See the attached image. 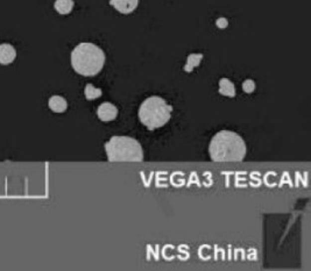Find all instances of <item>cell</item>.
<instances>
[{
	"instance_id": "obj_1",
	"label": "cell",
	"mask_w": 311,
	"mask_h": 271,
	"mask_svg": "<svg viewBox=\"0 0 311 271\" xmlns=\"http://www.w3.org/2000/svg\"><path fill=\"white\" fill-rule=\"evenodd\" d=\"M247 147L240 135L232 131H220L213 135L209 144L210 158L217 163L242 162Z\"/></svg>"
},
{
	"instance_id": "obj_2",
	"label": "cell",
	"mask_w": 311,
	"mask_h": 271,
	"mask_svg": "<svg viewBox=\"0 0 311 271\" xmlns=\"http://www.w3.org/2000/svg\"><path fill=\"white\" fill-rule=\"evenodd\" d=\"M106 56L102 48L91 42H82L71 52V67L78 74L94 77L104 68Z\"/></svg>"
},
{
	"instance_id": "obj_3",
	"label": "cell",
	"mask_w": 311,
	"mask_h": 271,
	"mask_svg": "<svg viewBox=\"0 0 311 271\" xmlns=\"http://www.w3.org/2000/svg\"><path fill=\"white\" fill-rule=\"evenodd\" d=\"M108 162H142L143 149L140 142L129 136L115 135L105 143Z\"/></svg>"
},
{
	"instance_id": "obj_4",
	"label": "cell",
	"mask_w": 311,
	"mask_h": 271,
	"mask_svg": "<svg viewBox=\"0 0 311 271\" xmlns=\"http://www.w3.org/2000/svg\"><path fill=\"white\" fill-rule=\"evenodd\" d=\"M173 107L163 98L152 96L143 101L139 108V119L147 130L154 131L168 123Z\"/></svg>"
},
{
	"instance_id": "obj_5",
	"label": "cell",
	"mask_w": 311,
	"mask_h": 271,
	"mask_svg": "<svg viewBox=\"0 0 311 271\" xmlns=\"http://www.w3.org/2000/svg\"><path fill=\"white\" fill-rule=\"evenodd\" d=\"M97 117L102 121H112L118 117V108L112 103H103L97 108Z\"/></svg>"
},
{
	"instance_id": "obj_6",
	"label": "cell",
	"mask_w": 311,
	"mask_h": 271,
	"mask_svg": "<svg viewBox=\"0 0 311 271\" xmlns=\"http://www.w3.org/2000/svg\"><path fill=\"white\" fill-rule=\"evenodd\" d=\"M110 5L121 14H129L138 7L139 0H110Z\"/></svg>"
},
{
	"instance_id": "obj_7",
	"label": "cell",
	"mask_w": 311,
	"mask_h": 271,
	"mask_svg": "<svg viewBox=\"0 0 311 271\" xmlns=\"http://www.w3.org/2000/svg\"><path fill=\"white\" fill-rule=\"evenodd\" d=\"M16 57V50L14 47L9 43H2L0 45V64L8 66L14 62Z\"/></svg>"
},
{
	"instance_id": "obj_8",
	"label": "cell",
	"mask_w": 311,
	"mask_h": 271,
	"mask_svg": "<svg viewBox=\"0 0 311 271\" xmlns=\"http://www.w3.org/2000/svg\"><path fill=\"white\" fill-rule=\"evenodd\" d=\"M48 106L55 113H63L64 111H67L68 103L62 96H53L48 101Z\"/></svg>"
},
{
	"instance_id": "obj_9",
	"label": "cell",
	"mask_w": 311,
	"mask_h": 271,
	"mask_svg": "<svg viewBox=\"0 0 311 271\" xmlns=\"http://www.w3.org/2000/svg\"><path fill=\"white\" fill-rule=\"evenodd\" d=\"M219 93L221 96L233 98L235 96V86L228 78H221L219 80Z\"/></svg>"
},
{
	"instance_id": "obj_10",
	"label": "cell",
	"mask_w": 311,
	"mask_h": 271,
	"mask_svg": "<svg viewBox=\"0 0 311 271\" xmlns=\"http://www.w3.org/2000/svg\"><path fill=\"white\" fill-rule=\"evenodd\" d=\"M74 6H75L74 0H56L55 4H54V7H55L56 12L62 15H67L71 13Z\"/></svg>"
},
{
	"instance_id": "obj_11",
	"label": "cell",
	"mask_w": 311,
	"mask_h": 271,
	"mask_svg": "<svg viewBox=\"0 0 311 271\" xmlns=\"http://www.w3.org/2000/svg\"><path fill=\"white\" fill-rule=\"evenodd\" d=\"M203 60V54H190L187 59V63L184 66L183 70L186 72H191L195 68L198 67Z\"/></svg>"
},
{
	"instance_id": "obj_12",
	"label": "cell",
	"mask_w": 311,
	"mask_h": 271,
	"mask_svg": "<svg viewBox=\"0 0 311 271\" xmlns=\"http://www.w3.org/2000/svg\"><path fill=\"white\" fill-rule=\"evenodd\" d=\"M84 94H85V98H87L88 100H95L97 99V98H99L103 94L102 90L98 89V87H96L92 85V84H88L87 86H85L84 89Z\"/></svg>"
},
{
	"instance_id": "obj_13",
	"label": "cell",
	"mask_w": 311,
	"mask_h": 271,
	"mask_svg": "<svg viewBox=\"0 0 311 271\" xmlns=\"http://www.w3.org/2000/svg\"><path fill=\"white\" fill-rule=\"evenodd\" d=\"M242 90L246 93H252L255 91V83L254 80L252 79H246L244 83H242Z\"/></svg>"
},
{
	"instance_id": "obj_14",
	"label": "cell",
	"mask_w": 311,
	"mask_h": 271,
	"mask_svg": "<svg viewBox=\"0 0 311 271\" xmlns=\"http://www.w3.org/2000/svg\"><path fill=\"white\" fill-rule=\"evenodd\" d=\"M216 26L218 27V28H220V29L226 28V27L228 26V21H227V19H226V18H219V19H217V21H216Z\"/></svg>"
}]
</instances>
